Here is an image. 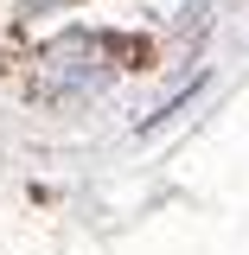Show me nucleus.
Segmentation results:
<instances>
[{
    "label": "nucleus",
    "mask_w": 249,
    "mask_h": 255,
    "mask_svg": "<svg viewBox=\"0 0 249 255\" xmlns=\"http://www.w3.org/2000/svg\"><path fill=\"white\" fill-rule=\"evenodd\" d=\"M115 51L109 38H64V45H51L45 51V64H38V96L45 102H70V96H83V90H102L109 77H115V64H102Z\"/></svg>",
    "instance_id": "obj_1"
}]
</instances>
